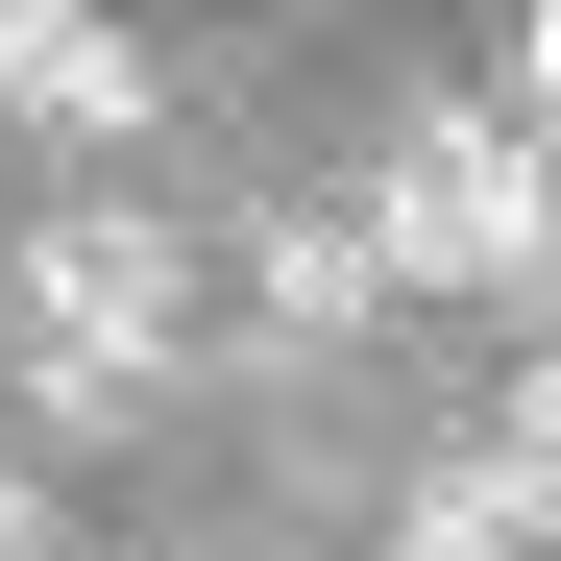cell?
Returning a JSON list of instances; mask_svg holds the SVG:
<instances>
[{
  "instance_id": "6da1fadb",
  "label": "cell",
  "mask_w": 561,
  "mask_h": 561,
  "mask_svg": "<svg viewBox=\"0 0 561 561\" xmlns=\"http://www.w3.org/2000/svg\"><path fill=\"white\" fill-rule=\"evenodd\" d=\"M366 244H391V294H561L537 123H513V99H439V123L391 147V196H366Z\"/></svg>"
},
{
  "instance_id": "3957f363",
  "label": "cell",
  "mask_w": 561,
  "mask_h": 561,
  "mask_svg": "<svg viewBox=\"0 0 561 561\" xmlns=\"http://www.w3.org/2000/svg\"><path fill=\"white\" fill-rule=\"evenodd\" d=\"M0 123L123 147V123H147V25H99V0H0Z\"/></svg>"
},
{
  "instance_id": "52a82bcc",
  "label": "cell",
  "mask_w": 561,
  "mask_h": 561,
  "mask_svg": "<svg viewBox=\"0 0 561 561\" xmlns=\"http://www.w3.org/2000/svg\"><path fill=\"white\" fill-rule=\"evenodd\" d=\"M513 123H561V0H513Z\"/></svg>"
},
{
  "instance_id": "7a4b0ae2",
  "label": "cell",
  "mask_w": 561,
  "mask_h": 561,
  "mask_svg": "<svg viewBox=\"0 0 561 561\" xmlns=\"http://www.w3.org/2000/svg\"><path fill=\"white\" fill-rule=\"evenodd\" d=\"M171 220H25V366H49V415H123L147 366H171Z\"/></svg>"
},
{
  "instance_id": "5b68a950",
  "label": "cell",
  "mask_w": 561,
  "mask_h": 561,
  "mask_svg": "<svg viewBox=\"0 0 561 561\" xmlns=\"http://www.w3.org/2000/svg\"><path fill=\"white\" fill-rule=\"evenodd\" d=\"M366 294H391V244H366V220H268V318H294V342H342Z\"/></svg>"
},
{
  "instance_id": "277c9868",
  "label": "cell",
  "mask_w": 561,
  "mask_h": 561,
  "mask_svg": "<svg viewBox=\"0 0 561 561\" xmlns=\"http://www.w3.org/2000/svg\"><path fill=\"white\" fill-rule=\"evenodd\" d=\"M537 537H561V513L513 489V463H489V439H463V463H439V489L391 513V561H537Z\"/></svg>"
},
{
  "instance_id": "8992f818",
  "label": "cell",
  "mask_w": 561,
  "mask_h": 561,
  "mask_svg": "<svg viewBox=\"0 0 561 561\" xmlns=\"http://www.w3.org/2000/svg\"><path fill=\"white\" fill-rule=\"evenodd\" d=\"M489 463H513V489L561 513V366H513V415H489Z\"/></svg>"
},
{
  "instance_id": "ba28073f",
  "label": "cell",
  "mask_w": 561,
  "mask_h": 561,
  "mask_svg": "<svg viewBox=\"0 0 561 561\" xmlns=\"http://www.w3.org/2000/svg\"><path fill=\"white\" fill-rule=\"evenodd\" d=\"M0 561H49V513H25V489H0Z\"/></svg>"
}]
</instances>
